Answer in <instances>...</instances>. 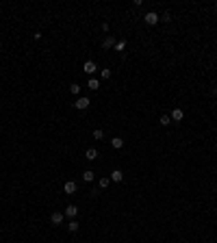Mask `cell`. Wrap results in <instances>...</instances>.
I'll return each mask as SVG.
<instances>
[{
  "mask_svg": "<svg viewBox=\"0 0 217 243\" xmlns=\"http://www.w3.org/2000/svg\"><path fill=\"white\" fill-rule=\"evenodd\" d=\"M67 230H70V232H76V230H78V221H76V219H72V221L67 224Z\"/></svg>",
  "mask_w": 217,
  "mask_h": 243,
  "instance_id": "cell-14",
  "label": "cell"
},
{
  "mask_svg": "<svg viewBox=\"0 0 217 243\" xmlns=\"http://www.w3.org/2000/svg\"><path fill=\"white\" fill-rule=\"evenodd\" d=\"M50 221H52V224H57V226H59V224H61V221H63V213H52V215H50Z\"/></svg>",
  "mask_w": 217,
  "mask_h": 243,
  "instance_id": "cell-8",
  "label": "cell"
},
{
  "mask_svg": "<svg viewBox=\"0 0 217 243\" xmlns=\"http://www.w3.org/2000/svg\"><path fill=\"white\" fill-rule=\"evenodd\" d=\"M87 87H89V89H98V87H100V83H98V78H89V83H87Z\"/></svg>",
  "mask_w": 217,
  "mask_h": 243,
  "instance_id": "cell-13",
  "label": "cell"
},
{
  "mask_svg": "<svg viewBox=\"0 0 217 243\" xmlns=\"http://www.w3.org/2000/svg\"><path fill=\"white\" fill-rule=\"evenodd\" d=\"M170 117H172L174 122H180V119L185 117V111H182V109H174V111H172V115H170Z\"/></svg>",
  "mask_w": 217,
  "mask_h": 243,
  "instance_id": "cell-5",
  "label": "cell"
},
{
  "mask_svg": "<svg viewBox=\"0 0 217 243\" xmlns=\"http://www.w3.org/2000/svg\"><path fill=\"white\" fill-rule=\"evenodd\" d=\"M167 124H172V117H170V115H163V117H161V126H167Z\"/></svg>",
  "mask_w": 217,
  "mask_h": 243,
  "instance_id": "cell-15",
  "label": "cell"
},
{
  "mask_svg": "<svg viewBox=\"0 0 217 243\" xmlns=\"http://www.w3.org/2000/svg\"><path fill=\"white\" fill-rule=\"evenodd\" d=\"M83 180H85V182H91V180H93V172H91V169L83 172Z\"/></svg>",
  "mask_w": 217,
  "mask_h": 243,
  "instance_id": "cell-11",
  "label": "cell"
},
{
  "mask_svg": "<svg viewBox=\"0 0 217 243\" xmlns=\"http://www.w3.org/2000/svg\"><path fill=\"white\" fill-rule=\"evenodd\" d=\"M85 158H87V161H93V158H98V150L89 148V150L85 152Z\"/></svg>",
  "mask_w": 217,
  "mask_h": 243,
  "instance_id": "cell-9",
  "label": "cell"
},
{
  "mask_svg": "<svg viewBox=\"0 0 217 243\" xmlns=\"http://www.w3.org/2000/svg\"><path fill=\"white\" fill-rule=\"evenodd\" d=\"M124 46H126L124 41H117V44H115V48H117V52H122V50H124Z\"/></svg>",
  "mask_w": 217,
  "mask_h": 243,
  "instance_id": "cell-19",
  "label": "cell"
},
{
  "mask_svg": "<svg viewBox=\"0 0 217 243\" xmlns=\"http://www.w3.org/2000/svg\"><path fill=\"white\" fill-rule=\"evenodd\" d=\"M93 137H96V139H102L104 133H102V130H93Z\"/></svg>",
  "mask_w": 217,
  "mask_h": 243,
  "instance_id": "cell-18",
  "label": "cell"
},
{
  "mask_svg": "<svg viewBox=\"0 0 217 243\" xmlns=\"http://www.w3.org/2000/svg\"><path fill=\"white\" fill-rule=\"evenodd\" d=\"M76 213H78V208H76V206H74V204H70V206H67V208H65V215H67V217H72V219H74V217H76Z\"/></svg>",
  "mask_w": 217,
  "mask_h": 243,
  "instance_id": "cell-7",
  "label": "cell"
},
{
  "mask_svg": "<svg viewBox=\"0 0 217 243\" xmlns=\"http://www.w3.org/2000/svg\"><path fill=\"white\" fill-rule=\"evenodd\" d=\"M109 187V178H100V189H106Z\"/></svg>",
  "mask_w": 217,
  "mask_h": 243,
  "instance_id": "cell-16",
  "label": "cell"
},
{
  "mask_svg": "<svg viewBox=\"0 0 217 243\" xmlns=\"http://www.w3.org/2000/svg\"><path fill=\"white\" fill-rule=\"evenodd\" d=\"M74 106H76L78 111H85L87 106H89V98H78V100L74 102Z\"/></svg>",
  "mask_w": 217,
  "mask_h": 243,
  "instance_id": "cell-2",
  "label": "cell"
},
{
  "mask_svg": "<svg viewBox=\"0 0 217 243\" xmlns=\"http://www.w3.org/2000/svg\"><path fill=\"white\" fill-rule=\"evenodd\" d=\"M63 189H65V193H74V191H76V189H78V187H76V182H72V180H67V182H65V187H63Z\"/></svg>",
  "mask_w": 217,
  "mask_h": 243,
  "instance_id": "cell-6",
  "label": "cell"
},
{
  "mask_svg": "<svg viewBox=\"0 0 217 243\" xmlns=\"http://www.w3.org/2000/svg\"><path fill=\"white\" fill-rule=\"evenodd\" d=\"M70 91H72V94H74V96H76V94H78V91H81V87H78V85H76V83H74V85H72V87H70Z\"/></svg>",
  "mask_w": 217,
  "mask_h": 243,
  "instance_id": "cell-17",
  "label": "cell"
},
{
  "mask_svg": "<svg viewBox=\"0 0 217 243\" xmlns=\"http://www.w3.org/2000/svg\"><path fill=\"white\" fill-rule=\"evenodd\" d=\"M143 20H145V24L154 26V24L161 20V15H159V13H154V11H150V13H145V17H143Z\"/></svg>",
  "mask_w": 217,
  "mask_h": 243,
  "instance_id": "cell-1",
  "label": "cell"
},
{
  "mask_svg": "<svg viewBox=\"0 0 217 243\" xmlns=\"http://www.w3.org/2000/svg\"><path fill=\"white\" fill-rule=\"evenodd\" d=\"M111 76V70H102V78H109Z\"/></svg>",
  "mask_w": 217,
  "mask_h": 243,
  "instance_id": "cell-21",
  "label": "cell"
},
{
  "mask_svg": "<svg viewBox=\"0 0 217 243\" xmlns=\"http://www.w3.org/2000/svg\"><path fill=\"white\" fill-rule=\"evenodd\" d=\"M111 146H113V148H117V150H120V148L124 146V139H120V137H115V139H111Z\"/></svg>",
  "mask_w": 217,
  "mask_h": 243,
  "instance_id": "cell-10",
  "label": "cell"
},
{
  "mask_svg": "<svg viewBox=\"0 0 217 243\" xmlns=\"http://www.w3.org/2000/svg\"><path fill=\"white\" fill-rule=\"evenodd\" d=\"M96 70H98V67H96V63H93V61H87L85 65H83V72H87L89 76H91V74H93Z\"/></svg>",
  "mask_w": 217,
  "mask_h": 243,
  "instance_id": "cell-4",
  "label": "cell"
},
{
  "mask_svg": "<svg viewBox=\"0 0 217 243\" xmlns=\"http://www.w3.org/2000/svg\"><path fill=\"white\" fill-rule=\"evenodd\" d=\"M161 20H163V22H170V20H172V15H170V13H163V15H161Z\"/></svg>",
  "mask_w": 217,
  "mask_h": 243,
  "instance_id": "cell-20",
  "label": "cell"
},
{
  "mask_svg": "<svg viewBox=\"0 0 217 243\" xmlns=\"http://www.w3.org/2000/svg\"><path fill=\"white\" fill-rule=\"evenodd\" d=\"M111 180H113V182H122V180H124V172H122V169H113V172H111Z\"/></svg>",
  "mask_w": 217,
  "mask_h": 243,
  "instance_id": "cell-3",
  "label": "cell"
},
{
  "mask_svg": "<svg viewBox=\"0 0 217 243\" xmlns=\"http://www.w3.org/2000/svg\"><path fill=\"white\" fill-rule=\"evenodd\" d=\"M102 46H104V48H113V46H115V39H113V37H106V39L102 41Z\"/></svg>",
  "mask_w": 217,
  "mask_h": 243,
  "instance_id": "cell-12",
  "label": "cell"
}]
</instances>
